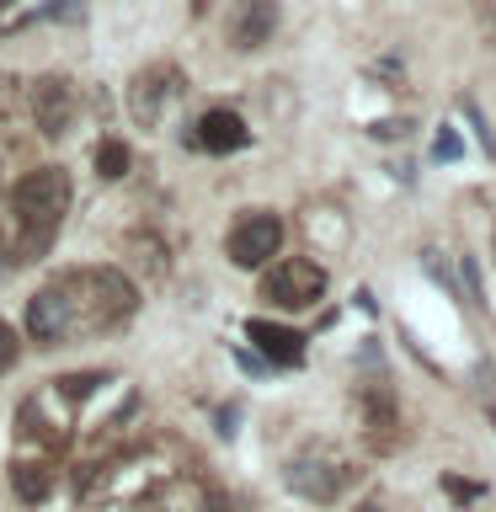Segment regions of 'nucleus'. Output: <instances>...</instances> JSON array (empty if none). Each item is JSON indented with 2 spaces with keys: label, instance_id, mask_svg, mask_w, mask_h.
<instances>
[{
  "label": "nucleus",
  "instance_id": "1",
  "mask_svg": "<svg viewBox=\"0 0 496 512\" xmlns=\"http://www.w3.org/2000/svg\"><path fill=\"white\" fill-rule=\"evenodd\" d=\"M64 208H70V176H64L59 166H38L11 187V219H16V235L6 246L11 267L38 262V256L48 251V240L59 235Z\"/></svg>",
  "mask_w": 496,
  "mask_h": 512
},
{
  "label": "nucleus",
  "instance_id": "2",
  "mask_svg": "<svg viewBox=\"0 0 496 512\" xmlns=\"http://www.w3.org/2000/svg\"><path fill=\"white\" fill-rule=\"evenodd\" d=\"M59 294H64V304H70V320H80L86 331L118 326V320H128V315H134V304H139V288L128 283L118 267L70 272V278H59Z\"/></svg>",
  "mask_w": 496,
  "mask_h": 512
},
{
  "label": "nucleus",
  "instance_id": "3",
  "mask_svg": "<svg viewBox=\"0 0 496 512\" xmlns=\"http://www.w3.org/2000/svg\"><path fill=\"white\" fill-rule=\"evenodd\" d=\"M326 294V267L304 262V256H288L262 278V299L278 304V310H310Z\"/></svg>",
  "mask_w": 496,
  "mask_h": 512
},
{
  "label": "nucleus",
  "instance_id": "4",
  "mask_svg": "<svg viewBox=\"0 0 496 512\" xmlns=\"http://www.w3.org/2000/svg\"><path fill=\"white\" fill-rule=\"evenodd\" d=\"M230 262L235 267H267L272 256H278V246H283V219L278 214H262V208H251V214H240L235 219V230H230Z\"/></svg>",
  "mask_w": 496,
  "mask_h": 512
},
{
  "label": "nucleus",
  "instance_id": "5",
  "mask_svg": "<svg viewBox=\"0 0 496 512\" xmlns=\"http://www.w3.org/2000/svg\"><path fill=\"white\" fill-rule=\"evenodd\" d=\"M347 480H352V470L342 459H294L288 464V486H294L299 496H310V502H336V496L347 491Z\"/></svg>",
  "mask_w": 496,
  "mask_h": 512
},
{
  "label": "nucleus",
  "instance_id": "6",
  "mask_svg": "<svg viewBox=\"0 0 496 512\" xmlns=\"http://www.w3.org/2000/svg\"><path fill=\"white\" fill-rule=\"evenodd\" d=\"M32 118H38V128L48 139H59L64 128L75 123V86L70 80H59V75H48L32 86Z\"/></svg>",
  "mask_w": 496,
  "mask_h": 512
},
{
  "label": "nucleus",
  "instance_id": "7",
  "mask_svg": "<svg viewBox=\"0 0 496 512\" xmlns=\"http://www.w3.org/2000/svg\"><path fill=\"white\" fill-rule=\"evenodd\" d=\"M272 32H278V0H240L230 11V43L246 48V54L272 43Z\"/></svg>",
  "mask_w": 496,
  "mask_h": 512
},
{
  "label": "nucleus",
  "instance_id": "8",
  "mask_svg": "<svg viewBox=\"0 0 496 512\" xmlns=\"http://www.w3.org/2000/svg\"><path fill=\"white\" fill-rule=\"evenodd\" d=\"M64 331H70V304H64L59 283L38 288V294L27 299V336L32 342H59Z\"/></svg>",
  "mask_w": 496,
  "mask_h": 512
},
{
  "label": "nucleus",
  "instance_id": "9",
  "mask_svg": "<svg viewBox=\"0 0 496 512\" xmlns=\"http://www.w3.org/2000/svg\"><path fill=\"white\" fill-rule=\"evenodd\" d=\"M198 150H208V155H230V150H240L251 134H246V118L240 112H230V107H208L203 118H198Z\"/></svg>",
  "mask_w": 496,
  "mask_h": 512
},
{
  "label": "nucleus",
  "instance_id": "10",
  "mask_svg": "<svg viewBox=\"0 0 496 512\" xmlns=\"http://www.w3.org/2000/svg\"><path fill=\"white\" fill-rule=\"evenodd\" d=\"M246 336H251L256 347H262V358L283 363V368H294V363L304 358V336H299L294 326H272V320H251Z\"/></svg>",
  "mask_w": 496,
  "mask_h": 512
},
{
  "label": "nucleus",
  "instance_id": "11",
  "mask_svg": "<svg viewBox=\"0 0 496 512\" xmlns=\"http://www.w3.org/2000/svg\"><path fill=\"white\" fill-rule=\"evenodd\" d=\"M171 80H176V75L166 70V64L134 80V118H139V123H155V118H160V107H166V96L176 91Z\"/></svg>",
  "mask_w": 496,
  "mask_h": 512
},
{
  "label": "nucleus",
  "instance_id": "12",
  "mask_svg": "<svg viewBox=\"0 0 496 512\" xmlns=\"http://www.w3.org/2000/svg\"><path fill=\"white\" fill-rule=\"evenodd\" d=\"M11 491L22 496V502H48V496H54V470H48V464H32V459H16L11 464Z\"/></svg>",
  "mask_w": 496,
  "mask_h": 512
},
{
  "label": "nucleus",
  "instance_id": "13",
  "mask_svg": "<svg viewBox=\"0 0 496 512\" xmlns=\"http://www.w3.org/2000/svg\"><path fill=\"white\" fill-rule=\"evenodd\" d=\"M128 166H134V155H128L123 139H102V144H96V176H102V182L128 176Z\"/></svg>",
  "mask_w": 496,
  "mask_h": 512
},
{
  "label": "nucleus",
  "instance_id": "14",
  "mask_svg": "<svg viewBox=\"0 0 496 512\" xmlns=\"http://www.w3.org/2000/svg\"><path fill=\"white\" fill-rule=\"evenodd\" d=\"M16 358H22V342H16V331L6 326V320H0V374H11Z\"/></svg>",
  "mask_w": 496,
  "mask_h": 512
},
{
  "label": "nucleus",
  "instance_id": "15",
  "mask_svg": "<svg viewBox=\"0 0 496 512\" xmlns=\"http://www.w3.org/2000/svg\"><path fill=\"white\" fill-rule=\"evenodd\" d=\"M80 11H86V0H54V6H48L43 16H64V22H75Z\"/></svg>",
  "mask_w": 496,
  "mask_h": 512
},
{
  "label": "nucleus",
  "instance_id": "16",
  "mask_svg": "<svg viewBox=\"0 0 496 512\" xmlns=\"http://www.w3.org/2000/svg\"><path fill=\"white\" fill-rule=\"evenodd\" d=\"M438 155H443V160H448V155H459V139H454V134H443V139H438Z\"/></svg>",
  "mask_w": 496,
  "mask_h": 512
},
{
  "label": "nucleus",
  "instance_id": "17",
  "mask_svg": "<svg viewBox=\"0 0 496 512\" xmlns=\"http://www.w3.org/2000/svg\"><path fill=\"white\" fill-rule=\"evenodd\" d=\"M358 512H384V507H358Z\"/></svg>",
  "mask_w": 496,
  "mask_h": 512
}]
</instances>
